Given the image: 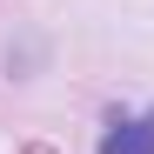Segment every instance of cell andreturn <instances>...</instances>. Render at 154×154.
Wrapping results in <instances>:
<instances>
[{"label":"cell","mask_w":154,"mask_h":154,"mask_svg":"<svg viewBox=\"0 0 154 154\" xmlns=\"http://www.w3.org/2000/svg\"><path fill=\"white\" fill-rule=\"evenodd\" d=\"M94 154H154V107L147 114H114L107 127H100Z\"/></svg>","instance_id":"obj_1"}]
</instances>
